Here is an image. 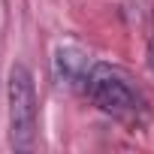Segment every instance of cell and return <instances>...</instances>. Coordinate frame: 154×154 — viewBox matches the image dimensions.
<instances>
[{
    "instance_id": "4",
    "label": "cell",
    "mask_w": 154,
    "mask_h": 154,
    "mask_svg": "<svg viewBox=\"0 0 154 154\" xmlns=\"http://www.w3.org/2000/svg\"><path fill=\"white\" fill-rule=\"evenodd\" d=\"M148 63L154 69V30H151V39H148Z\"/></svg>"
},
{
    "instance_id": "2",
    "label": "cell",
    "mask_w": 154,
    "mask_h": 154,
    "mask_svg": "<svg viewBox=\"0 0 154 154\" xmlns=\"http://www.w3.org/2000/svg\"><path fill=\"white\" fill-rule=\"evenodd\" d=\"M9 100V145L15 151H33L36 145V88L24 63H15L6 79Z\"/></svg>"
},
{
    "instance_id": "1",
    "label": "cell",
    "mask_w": 154,
    "mask_h": 154,
    "mask_svg": "<svg viewBox=\"0 0 154 154\" xmlns=\"http://www.w3.org/2000/svg\"><path fill=\"white\" fill-rule=\"evenodd\" d=\"M85 97L106 115L127 121V124H139L145 118V100L142 94L130 85V79L124 72L106 66V63H94L88 85H85Z\"/></svg>"
},
{
    "instance_id": "3",
    "label": "cell",
    "mask_w": 154,
    "mask_h": 154,
    "mask_svg": "<svg viewBox=\"0 0 154 154\" xmlns=\"http://www.w3.org/2000/svg\"><path fill=\"white\" fill-rule=\"evenodd\" d=\"M91 69H94V63H91V57H88L82 48L60 45V48L54 51V75L60 79V85H66V88H72V91H85Z\"/></svg>"
}]
</instances>
